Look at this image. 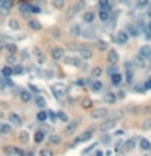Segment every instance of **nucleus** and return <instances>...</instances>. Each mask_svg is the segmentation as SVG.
I'll return each instance as SVG.
<instances>
[{
  "instance_id": "nucleus-38",
  "label": "nucleus",
  "mask_w": 151,
  "mask_h": 156,
  "mask_svg": "<svg viewBox=\"0 0 151 156\" xmlns=\"http://www.w3.org/2000/svg\"><path fill=\"white\" fill-rule=\"evenodd\" d=\"M8 25H10V28H12V29H20V23H18V20H10V21H8Z\"/></svg>"
},
{
  "instance_id": "nucleus-17",
  "label": "nucleus",
  "mask_w": 151,
  "mask_h": 156,
  "mask_svg": "<svg viewBox=\"0 0 151 156\" xmlns=\"http://www.w3.org/2000/svg\"><path fill=\"white\" fill-rule=\"evenodd\" d=\"M83 21L88 23V25L93 23V21H94V13H93V12H85L83 13Z\"/></svg>"
},
{
  "instance_id": "nucleus-28",
  "label": "nucleus",
  "mask_w": 151,
  "mask_h": 156,
  "mask_svg": "<svg viewBox=\"0 0 151 156\" xmlns=\"http://www.w3.org/2000/svg\"><path fill=\"white\" fill-rule=\"evenodd\" d=\"M99 8L111 10V0H99Z\"/></svg>"
},
{
  "instance_id": "nucleus-31",
  "label": "nucleus",
  "mask_w": 151,
  "mask_h": 156,
  "mask_svg": "<svg viewBox=\"0 0 151 156\" xmlns=\"http://www.w3.org/2000/svg\"><path fill=\"white\" fill-rule=\"evenodd\" d=\"M80 55L83 59H91L93 57V52L90 49H80Z\"/></svg>"
},
{
  "instance_id": "nucleus-45",
  "label": "nucleus",
  "mask_w": 151,
  "mask_h": 156,
  "mask_svg": "<svg viewBox=\"0 0 151 156\" xmlns=\"http://www.w3.org/2000/svg\"><path fill=\"white\" fill-rule=\"evenodd\" d=\"M115 72H117V67H115L114 64H111V65L107 67V73H109V75H112V73H115Z\"/></svg>"
},
{
  "instance_id": "nucleus-16",
  "label": "nucleus",
  "mask_w": 151,
  "mask_h": 156,
  "mask_svg": "<svg viewBox=\"0 0 151 156\" xmlns=\"http://www.w3.org/2000/svg\"><path fill=\"white\" fill-rule=\"evenodd\" d=\"M13 75V68L10 67V65H5V67L2 68V77L3 78H10Z\"/></svg>"
},
{
  "instance_id": "nucleus-56",
  "label": "nucleus",
  "mask_w": 151,
  "mask_h": 156,
  "mask_svg": "<svg viewBox=\"0 0 151 156\" xmlns=\"http://www.w3.org/2000/svg\"><path fill=\"white\" fill-rule=\"evenodd\" d=\"M146 15H148V18H151V7L148 8V13H146Z\"/></svg>"
},
{
  "instance_id": "nucleus-6",
  "label": "nucleus",
  "mask_w": 151,
  "mask_h": 156,
  "mask_svg": "<svg viewBox=\"0 0 151 156\" xmlns=\"http://www.w3.org/2000/svg\"><path fill=\"white\" fill-rule=\"evenodd\" d=\"M81 8H85V0H80V2L75 3V7H71L70 12H68V15H67V18H71V16H73L78 10H81Z\"/></svg>"
},
{
  "instance_id": "nucleus-52",
  "label": "nucleus",
  "mask_w": 151,
  "mask_h": 156,
  "mask_svg": "<svg viewBox=\"0 0 151 156\" xmlns=\"http://www.w3.org/2000/svg\"><path fill=\"white\" fill-rule=\"evenodd\" d=\"M150 127H151V119H148V120H146V122H145V127H143V129H150Z\"/></svg>"
},
{
  "instance_id": "nucleus-37",
  "label": "nucleus",
  "mask_w": 151,
  "mask_h": 156,
  "mask_svg": "<svg viewBox=\"0 0 151 156\" xmlns=\"http://www.w3.org/2000/svg\"><path fill=\"white\" fill-rule=\"evenodd\" d=\"M150 5V0H136V8H145Z\"/></svg>"
},
{
  "instance_id": "nucleus-51",
  "label": "nucleus",
  "mask_w": 151,
  "mask_h": 156,
  "mask_svg": "<svg viewBox=\"0 0 151 156\" xmlns=\"http://www.w3.org/2000/svg\"><path fill=\"white\" fill-rule=\"evenodd\" d=\"M135 146V143H133V140H130V141H127V148L128 150H132V148Z\"/></svg>"
},
{
  "instance_id": "nucleus-54",
  "label": "nucleus",
  "mask_w": 151,
  "mask_h": 156,
  "mask_svg": "<svg viewBox=\"0 0 151 156\" xmlns=\"http://www.w3.org/2000/svg\"><path fill=\"white\" fill-rule=\"evenodd\" d=\"M94 146H96V145H94V143H93V145H91V146H90V148H86V150H85V153H88V151H91V150H93V148H94Z\"/></svg>"
},
{
  "instance_id": "nucleus-46",
  "label": "nucleus",
  "mask_w": 151,
  "mask_h": 156,
  "mask_svg": "<svg viewBox=\"0 0 151 156\" xmlns=\"http://www.w3.org/2000/svg\"><path fill=\"white\" fill-rule=\"evenodd\" d=\"M136 64H138L140 67H145V60H143V55H138V57H136Z\"/></svg>"
},
{
  "instance_id": "nucleus-25",
  "label": "nucleus",
  "mask_w": 151,
  "mask_h": 156,
  "mask_svg": "<svg viewBox=\"0 0 151 156\" xmlns=\"http://www.w3.org/2000/svg\"><path fill=\"white\" fill-rule=\"evenodd\" d=\"M52 7L57 10H62L65 7V0H52Z\"/></svg>"
},
{
  "instance_id": "nucleus-40",
  "label": "nucleus",
  "mask_w": 151,
  "mask_h": 156,
  "mask_svg": "<svg viewBox=\"0 0 151 156\" xmlns=\"http://www.w3.org/2000/svg\"><path fill=\"white\" fill-rule=\"evenodd\" d=\"M57 119L62 120V122H65V124L68 122V116H67L65 112H57Z\"/></svg>"
},
{
  "instance_id": "nucleus-27",
  "label": "nucleus",
  "mask_w": 151,
  "mask_h": 156,
  "mask_svg": "<svg viewBox=\"0 0 151 156\" xmlns=\"http://www.w3.org/2000/svg\"><path fill=\"white\" fill-rule=\"evenodd\" d=\"M140 55H143V57H151V49L148 46H143L142 49H140Z\"/></svg>"
},
{
  "instance_id": "nucleus-33",
  "label": "nucleus",
  "mask_w": 151,
  "mask_h": 156,
  "mask_svg": "<svg viewBox=\"0 0 151 156\" xmlns=\"http://www.w3.org/2000/svg\"><path fill=\"white\" fill-rule=\"evenodd\" d=\"M101 75H102V70H101L99 67H94V68L91 70V77H93V78H99Z\"/></svg>"
},
{
  "instance_id": "nucleus-12",
  "label": "nucleus",
  "mask_w": 151,
  "mask_h": 156,
  "mask_svg": "<svg viewBox=\"0 0 151 156\" xmlns=\"http://www.w3.org/2000/svg\"><path fill=\"white\" fill-rule=\"evenodd\" d=\"M13 8V0H2V3H0V10L2 12H10V10Z\"/></svg>"
},
{
  "instance_id": "nucleus-44",
  "label": "nucleus",
  "mask_w": 151,
  "mask_h": 156,
  "mask_svg": "<svg viewBox=\"0 0 151 156\" xmlns=\"http://www.w3.org/2000/svg\"><path fill=\"white\" fill-rule=\"evenodd\" d=\"M39 156H52V151L47 150V148H44V150L39 151Z\"/></svg>"
},
{
  "instance_id": "nucleus-30",
  "label": "nucleus",
  "mask_w": 151,
  "mask_h": 156,
  "mask_svg": "<svg viewBox=\"0 0 151 156\" xmlns=\"http://www.w3.org/2000/svg\"><path fill=\"white\" fill-rule=\"evenodd\" d=\"M70 33L73 34V36H80L81 34V28H80V25H73L70 28Z\"/></svg>"
},
{
  "instance_id": "nucleus-23",
  "label": "nucleus",
  "mask_w": 151,
  "mask_h": 156,
  "mask_svg": "<svg viewBox=\"0 0 151 156\" xmlns=\"http://www.w3.org/2000/svg\"><path fill=\"white\" fill-rule=\"evenodd\" d=\"M36 119L39 120V122H44V120L47 119V111H44V109H41L39 112H37V116H36Z\"/></svg>"
},
{
  "instance_id": "nucleus-24",
  "label": "nucleus",
  "mask_w": 151,
  "mask_h": 156,
  "mask_svg": "<svg viewBox=\"0 0 151 156\" xmlns=\"http://www.w3.org/2000/svg\"><path fill=\"white\" fill-rule=\"evenodd\" d=\"M46 99H44L42 98V96H37V98H36V106L37 107H39V109H44V107H46Z\"/></svg>"
},
{
  "instance_id": "nucleus-10",
  "label": "nucleus",
  "mask_w": 151,
  "mask_h": 156,
  "mask_svg": "<svg viewBox=\"0 0 151 156\" xmlns=\"http://www.w3.org/2000/svg\"><path fill=\"white\" fill-rule=\"evenodd\" d=\"M63 62L67 65H71V67H80L81 65L80 59H77V57H63Z\"/></svg>"
},
{
  "instance_id": "nucleus-36",
  "label": "nucleus",
  "mask_w": 151,
  "mask_h": 156,
  "mask_svg": "<svg viewBox=\"0 0 151 156\" xmlns=\"http://www.w3.org/2000/svg\"><path fill=\"white\" fill-rule=\"evenodd\" d=\"M140 146L143 148V150H151V143L148 140H145V138H142V140H140Z\"/></svg>"
},
{
  "instance_id": "nucleus-19",
  "label": "nucleus",
  "mask_w": 151,
  "mask_h": 156,
  "mask_svg": "<svg viewBox=\"0 0 151 156\" xmlns=\"http://www.w3.org/2000/svg\"><path fill=\"white\" fill-rule=\"evenodd\" d=\"M107 59H109V62H111V64H115V62L119 60V54L115 51H109L107 52Z\"/></svg>"
},
{
  "instance_id": "nucleus-57",
  "label": "nucleus",
  "mask_w": 151,
  "mask_h": 156,
  "mask_svg": "<svg viewBox=\"0 0 151 156\" xmlns=\"http://www.w3.org/2000/svg\"><path fill=\"white\" fill-rule=\"evenodd\" d=\"M2 117H3V112H2V111H0V119H2Z\"/></svg>"
},
{
  "instance_id": "nucleus-34",
  "label": "nucleus",
  "mask_w": 151,
  "mask_h": 156,
  "mask_svg": "<svg viewBox=\"0 0 151 156\" xmlns=\"http://www.w3.org/2000/svg\"><path fill=\"white\" fill-rule=\"evenodd\" d=\"M29 26H31V29H34V31H39L41 28H42V26H41V23L36 21V20H31V21H29Z\"/></svg>"
},
{
  "instance_id": "nucleus-2",
  "label": "nucleus",
  "mask_w": 151,
  "mask_h": 156,
  "mask_svg": "<svg viewBox=\"0 0 151 156\" xmlns=\"http://www.w3.org/2000/svg\"><path fill=\"white\" fill-rule=\"evenodd\" d=\"M91 137H93V130H85L83 133H80L77 138H75L73 146H75V145H78V143H83V141H88Z\"/></svg>"
},
{
  "instance_id": "nucleus-8",
  "label": "nucleus",
  "mask_w": 151,
  "mask_h": 156,
  "mask_svg": "<svg viewBox=\"0 0 151 156\" xmlns=\"http://www.w3.org/2000/svg\"><path fill=\"white\" fill-rule=\"evenodd\" d=\"M18 96H20V99H21L23 103H29L31 99H33V96H31V93L28 91V89H20Z\"/></svg>"
},
{
  "instance_id": "nucleus-41",
  "label": "nucleus",
  "mask_w": 151,
  "mask_h": 156,
  "mask_svg": "<svg viewBox=\"0 0 151 156\" xmlns=\"http://www.w3.org/2000/svg\"><path fill=\"white\" fill-rule=\"evenodd\" d=\"M5 47L8 49L10 54H16V52H18V49H16V46H15V44H7Z\"/></svg>"
},
{
  "instance_id": "nucleus-4",
  "label": "nucleus",
  "mask_w": 151,
  "mask_h": 156,
  "mask_svg": "<svg viewBox=\"0 0 151 156\" xmlns=\"http://www.w3.org/2000/svg\"><path fill=\"white\" fill-rule=\"evenodd\" d=\"M107 109H104V107H98V109H93L91 111V117L93 119H102V117L107 116Z\"/></svg>"
},
{
  "instance_id": "nucleus-20",
  "label": "nucleus",
  "mask_w": 151,
  "mask_h": 156,
  "mask_svg": "<svg viewBox=\"0 0 151 156\" xmlns=\"http://www.w3.org/2000/svg\"><path fill=\"white\" fill-rule=\"evenodd\" d=\"M111 81H112V85H120V81H122V75L120 73H112L111 75Z\"/></svg>"
},
{
  "instance_id": "nucleus-29",
  "label": "nucleus",
  "mask_w": 151,
  "mask_h": 156,
  "mask_svg": "<svg viewBox=\"0 0 151 156\" xmlns=\"http://www.w3.org/2000/svg\"><path fill=\"white\" fill-rule=\"evenodd\" d=\"M60 141H62V138L59 135H50L49 137V143H52V145H60Z\"/></svg>"
},
{
  "instance_id": "nucleus-32",
  "label": "nucleus",
  "mask_w": 151,
  "mask_h": 156,
  "mask_svg": "<svg viewBox=\"0 0 151 156\" xmlns=\"http://www.w3.org/2000/svg\"><path fill=\"white\" fill-rule=\"evenodd\" d=\"M20 10L23 12V15H29L31 13V5L29 3H23V5L20 7Z\"/></svg>"
},
{
  "instance_id": "nucleus-21",
  "label": "nucleus",
  "mask_w": 151,
  "mask_h": 156,
  "mask_svg": "<svg viewBox=\"0 0 151 156\" xmlns=\"http://www.w3.org/2000/svg\"><path fill=\"white\" fill-rule=\"evenodd\" d=\"M78 124H80V122H78V120H75V122H70V124H68V125H67V129H65V132H67V133H73V132L77 130Z\"/></svg>"
},
{
  "instance_id": "nucleus-5",
  "label": "nucleus",
  "mask_w": 151,
  "mask_h": 156,
  "mask_svg": "<svg viewBox=\"0 0 151 156\" xmlns=\"http://www.w3.org/2000/svg\"><path fill=\"white\" fill-rule=\"evenodd\" d=\"M115 127V120H112V119H109V120H104V122L101 124V127H99V130L101 132H109V130H112Z\"/></svg>"
},
{
  "instance_id": "nucleus-47",
  "label": "nucleus",
  "mask_w": 151,
  "mask_h": 156,
  "mask_svg": "<svg viewBox=\"0 0 151 156\" xmlns=\"http://www.w3.org/2000/svg\"><path fill=\"white\" fill-rule=\"evenodd\" d=\"M31 13H36L37 15V13H41V8L39 7H36V5H31Z\"/></svg>"
},
{
  "instance_id": "nucleus-35",
  "label": "nucleus",
  "mask_w": 151,
  "mask_h": 156,
  "mask_svg": "<svg viewBox=\"0 0 151 156\" xmlns=\"http://www.w3.org/2000/svg\"><path fill=\"white\" fill-rule=\"evenodd\" d=\"M20 140H21L23 143H28V140H29V133H28L26 130L20 132Z\"/></svg>"
},
{
  "instance_id": "nucleus-7",
  "label": "nucleus",
  "mask_w": 151,
  "mask_h": 156,
  "mask_svg": "<svg viewBox=\"0 0 151 156\" xmlns=\"http://www.w3.org/2000/svg\"><path fill=\"white\" fill-rule=\"evenodd\" d=\"M50 55H52L54 60H60V59L65 57V51L62 49V47H54L52 52H50Z\"/></svg>"
},
{
  "instance_id": "nucleus-48",
  "label": "nucleus",
  "mask_w": 151,
  "mask_h": 156,
  "mask_svg": "<svg viewBox=\"0 0 151 156\" xmlns=\"http://www.w3.org/2000/svg\"><path fill=\"white\" fill-rule=\"evenodd\" d=\"M47 117L50 120H57V112H47Z\"/></svg>"
},
{
  "instance_id": "nucleus-9",
  "label": "nucleus",
  "mask_w": 151,
  "mask_h": 156,
  "mask_svg": "<svg viewBox=\"0 0 151 156\" xmlns=\"http://www.w3.org/2000/svg\"><path fill=\"white\" fill-rule=\"evenodd\" d=\"M115 41H117L119 44H125L127 41H128V33H127V31H119L117 36H115Z\"/></svg>"
},
{
  "instance_id": "nucleus-26",
  "label": "nucleus",
  "mask_w": 151,
  "mask_h": 156,
  "mask_svg": "<svg viewBox=\"0 0 151 156\" xmlns=\"http://www.w3.org/2000/svg\"><path fill=\"white\" fill-rule=\"evenodd\" d=\"M127 33H128V36H138V29H136L133 25L127 26Z\"/></svg>"
},
{
  "instance_id": "nucleus-22",
  "label": "nucleus",
  "mask_w": 151,
  "mask_h": 156,
  "mask_svg": "<svg viewBox=\"0 0 151 156\" xmlns=\"http://www.w3.org/2000/svg\"><path fill=\"white\" fill-rule=\"evenodd\" d=\"M115 99H117V98H115L114 93H106V96H104V101H106V103L114 104V103H115Z\"/></svg>"
},
{
  "instance_id": "nucleus-55",
  "label": "nucleus",
  "mask_w": 151,
  "mask_h": 156,
  "mask_svg": "<svg viewBox=\"0 0 151 156\" xmlns=\"http://www.w3.org/2000/svg\"><path fill=\"white\" fill-rule=\"evenodd\" d=\"M3 49H5V44H3V42H2V41H0V52H2Z\"/></svg>"
},
{
  "instance_id": "nucleus-1",
  "label": "nucleus",
  "mask_w": 151,
  "mask_h": 156,
  "mask_svg": "<svg viewBox=\"0 0 151 156\" xmlns=\"http://www.w3.org/2000/svg\"><path fill=\"white\" fill-rule=\"evenodd\" d=\"M67 93H68V89H67V86H65L63 83H55V85H52V94L55 96L57 99L65 98Z\"/></svg>"
},
{
  "instance_id": "nucleus-58",
  "label": "nucleus",
  "mask_w": 151,
  "mask_h": 156,
  "mask_svg": "<svg viewBox=\"0 0 151 156\" xmlns=\"http://www.w3.org/2000/svg\"><path fill=\"white\" fill-rule=\"evenodd\" d=\"M120 2H122V3H127V2H128V0H120Z\"/></svg>"
},
{
  "instance_id": "nucleus-11",
  "label": "nucleus",
  "mask_w": 151,
  "mask_h": 156,
  "mask_svg": "<svg viewBox=\"0 0 151 156\" xmlns=\"http://www.w3.org/2000/svg\"><path fill=\"white\" fill-rule=\"evenodd\" d=\"M90 88H91L94 93H99V91H102V83L99 81L98 78H94V80L90 83Z\"/></svg>"
},
{
  "instance_id": "nucleus-39",
  "label": "nucleus",
  "mask_w": 151,
  "mask_h": 156,
  "mask_svg": "<svg viewBox=\"0 0 151 156\" xmlns=\"http://www.w3.org/2000/svg\"><path fill=\"white\" fill-rule=\"evenodd\" d=\"M13 68V75H21L23 72H25V68L21 67V65H15V67H12Z\"/></svg>"
},
{
  "instance_id": "nucleus-50",
  "label": "nucleus",
  "mask_w": 151,
  "mask_h": 156,
  "mask_svg": "<svg viewBox=\"0 0 151 156\" xmlns=\"http://www.w3.org/2000/svg\"><path fill=\"white\" fill-rule=\"evenodd\" d=\"M28 88L31 89V91H33V93H36V94H37V93H39V89H37L36 88V86H34V85H28Z\"/></svg>"
},
{
  "instance_id": "nucleus-18",
  "label": "nucleus",
  "mask_w": 151,
  "mask_h": 156,
  "mask_svg": "<svg viewBox=\"0 0 151 156\" xmlns=\"http://www.w3.org/2000/svg\"><path fill=\"white\" fill-rule=\"evenodd\" d=\"M44 138H46V133H44L42 130H37L36 133H34V141H36V143H42Z\"/></svg>"
},
{
  "instance_id": "nucleus-14",
  "label": "nucleus",
  "mask_w": 151,
  "mask_h": 156,
  "mask_svg": "<svg viewBox=\"0 0 151 156\" xmlns=\"http://www.w3.org/2000/svg\"><path fill=\"white\" fill-rule=\"evenodd\" d=\"M109 18H111V10L99 8V20H101V21H107Z\"/></svg>"
},
{
  "instance_id": "nucleus-42",
  "label": "nucleus",
  "mask_w": 151,
  "mask_h": 156,
  "mask_svg": "<svg viewBox=\"0 0 151 156\" xmlns=\"http://www.w3.org/2000/svg\"><path fill=\"white\" fill-rule=\"evenodd\" d=\"M145 34H146V39H151V23H148V25H146Z\"/></svg>"
},
{
  "instance_id": "nucleus-49",
  "label": "nucleus",
  "mask_w": 151,
  "mask_h": 156,
  "mask_svg": "<svg viewBox=\"0 0 151 156\" xmlns=\"http://www.w3.org/2000/svg\"><path fill=\"white\" fill-rule=\"evenodd\" d=\"M145 89H151V78H148L145 81Z\"/></svg>"
},
{
  "instance_id": "nucleus-59",
  "label": "nucleus",
  "mask_w": 151,
  "mask_h": 156,
  "mask_svg": "<svg viewBox=\"0 0 151 156\" xmlns=\"http://www.w3.org/2000/svg\"><path fill=\"white\" fill-rule=\"evenodd\" d=\"M0 3H2V0H0Z\"/></svg>"
},
{
  "instance_id": "nucleus-53",
  "label": "nucleus",
  "mask_w": 151,
  "mask_h": 156,
  "mask_svg": "<svg viewBox=\"0 0 151 156\" xmlns=\"http://www.w3.org/2000/svg\"><path fill=\"white\" fill-rule=\"evenodd\" d=\"M98 46L101 47V49H106V47H107V44H106V42H102V41H101V42H98Z\"/></svg>"
},
{
  "instance_id": "nucleus-43",
  "label": "nucleus",
  "mask_w": 151,
  "mask_h": 156,
  "mask_svg": "<svg viewBox=\"0 0 151 156\" xmlns=\"http://www.w3.org/2000/svg\"><path fill=\"white\" fill-rule=\"evenodd\" d=\"M81 106H83L85 109H90V107H91V101H90L88 98H85L83 101H81Z\"/></svg>"
},
{
  "instance_id": "nucleus-15",
  "label": "nucleus",
  "mask_w": 151,
  "mask_h": 156,
  "mask_svg": "<svg viewBox=\"0 0 151 156\" xmlns=\"http://www.w3.org/2000/svg\"><path fill=\"white\" fill-rule=\"evenodd\" d=\"M125 68H127V75H125V80L128 83H132V80H133V70H132V64H125Z\"/></svg>"
},
{
  "instance_id": "nucleus-3",
  "label": "nucleus",
  "mask_w": 151,
  "mask_h": 156,
  "mask_svg": "<svg viewBox=\"0 0 151 156\" xmlns=\"http://www.w3.org/2000/svg\"><path fill=\"white\" fill-rule=\"evenodd\" d=\"M8 122L12 124V125H15V127H21V125H23L21 116H20V114H16V112H12V114L8 116Z\"/></svg>"
},
{
  "instance_id": "nucleus-13",
  "label": "nucleus",
  "mask_w": 151,
  "mask_h": 156,
  "mask_svg": "<svg viewBox=\"0 0 151 156\" xmlns=\"http://www.w3.org/2000/svg\"><path fill=\"white\" fill-rule=\"evenodd\" d=\"M13 125L12 124H0V135H8L12 133Z\"/></svg>"
}]
</instances>
